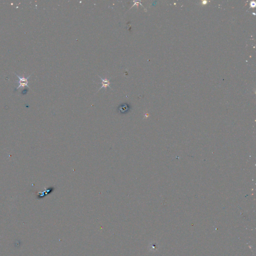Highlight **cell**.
<instances>
[{"instance_id": "obj_1", "label": "cell", "mask_w": 256, "mask_h": 256, "mask_svg": "<svg viewBox=\"0 0 256 256\" xmlns=\"http://www.w3.org/2000/svg\"><path fill=\"white\" fill-rule=\"evenodd\" d=\"M15 75H16L18 77V78H19V80L17 82V83L19 84V86L16 89H15V91L16 90H18L19 89H20V88L22 87H27L28 88H30L31 89L30 87L28 86V83H29V81H28V79L30 78L31 76L32 75H30L29 76L27 77V78H24V77H21L18 76L17 74H16L15 73Z\"/></svg>"}, {"instance_id": "obj_2", "label": "cell", "mask_w": 256, "mask_h": 256, "mask_svg": "<svg viewBox=\"0 0 256 256\" xmlns=\"http://www.w3.org/2000/svg\"><path fill=\"white\" fill-rule=\"evenodd\" d=\"M98 76L100 77V79H101V80H102V82H101V83H99V84H102V87L99 89L98 91H100V90L101 89H102V88H104L105 89H106V88H107L109 87V88H110V89H112V88H111V86H110L111 83H110V81H109V80H108V79H106V78L105 79H102V78L101 77L99 76Z\"/></svg>"}, {"instance_id": "obj_3", "label": "cell", "mask_w": 256, "mask_h": 256, "mask_svg": "<svg viewBox=\"0 0 256 256\" xmlns=\"http://www.w3.org/2000/svg\"><path fill=\"white\" fill-rule=\"evenodd\" d=\"M129 109V107L127 105H123L120 106L119 108V112L121 114L126 113L127 111H128Z\"/></svg>"}]
</instances>
